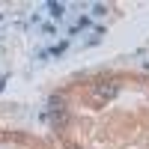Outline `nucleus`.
I'll use <instances>...</instances> for the list:
<instances>
[{
  "label": "nucleus",
  "mask_w": 149,
  "mask_h": 149,
  "mask_svg": "<svg viewBox=\"0 0 149 149\" xmlns=\"http://www.w3.org/2000/svg\"><path fill=\"white\" fill-rule=\"evenodd\" d=\"M48 116H51V122H54L57 128H63V125H66V119H69V113H66V104H63V98H60V102L54 98V102L48 104Z\"/></svg>",
  "instance_id": "obj_1"
},
{
  "label": "nucleus",
  "mask_w": 149,
  "mask_h": 149,
  "mask_svg": "<svg viewBox=\"0 0 149 149\" xmlns=\"http://www.w3.org/2000/svg\"><path fill=\"white\" fill-rule=\"evenodd\" d=\"M93 95H95V102H104V98H113V95H116V86H113V84H98L95 90H93Z\"/></svg>",
  "instance_id": "obj_2"
},
{
  "label": "nucleus",
  "mask_w": 149,
  "mask_h": 149,
  "mask_svg": "<svg viewBox=\"0 0 149 149\" xmlns=\"http://www.w3.org/2000/svg\"><path fill=\"white\" fill-rule=\"evenodd\" d=\"M48 15H51V18H57V21H63L66 6H63V3H54V0H51V3H48Z\"/></svg>",
  "instance_id": "obj_3"
},
{
  "label": "nucleus",
  "mask_w": 149,
  "mask_h": 149,
  "mask_svg": "<svg viewBox=\"0 0 149 149\" xmlns=\"http://www.w3.org/2000/svg\"><path fill=\"white\" fill-rule=\"evenodd\" d=\"M93 15H95V18L107 15V6H104V3H95V6H93Z\"/></svg>",
  "instance_id": "obj_4"
},
{
  "label": "nucleus",
  "mask_w": 149,
  "mask_h": 149,
  "mask_svg": "<svg viewBox=\"0 0 149 149\" xmlns=\"http://www.w3.org/2000/svg\"><path fill=\"white\" fill-rule=\"evenodd\" d=\"M66 48H69V42H60V45H54V48H51V54H54V57H60Z\"/></svg>",
  "instance_id": "obj_5"
},
{
  "label": "nucleus",
  "mask_w": 149,
  "mask_h": 149,
  "mask_svg": "<svg viewBox=\"0 0 149 149\" xmlns=\"http://www.w3.org/2000/svg\"><path fill=\"white\" fill-rule=\"evenodd\" d=\"M86 27H93V21H90V18H84V15H81V21H78V30H86Z\"/></svg>",
  "instance_id": "obj_6"
},
{
  "label": "nucleus",
  "mask_w": 149,
  "mask_h": 149,
  "mask_svg": "<svg viewBox=\"0 0 149 149\" xmlns=\"http://www.w3.org/2000/svg\"><path fill=\"white\" fill-rule=\"evenodd\" d=\"M42 30H45L48 36H54V33H57V27H54V24H42Z\"/></svg>",
  "instance_id": "obj_7"
},
{
  "label": "nucleus",
  "mask_w": 149,
  "mask_h": 149,
  "mask_svg": "<svg viewBox=\"0 0 149 149\" xmlns=\"http://www.w3.org/2000/svg\"><path fill=\"white\" fill-rule=\"evenodd\" d=\"M3 86H6V78H0V90H3Z\"/></svg>",
  "instance_id": "obj_8"
}]
</instances>
